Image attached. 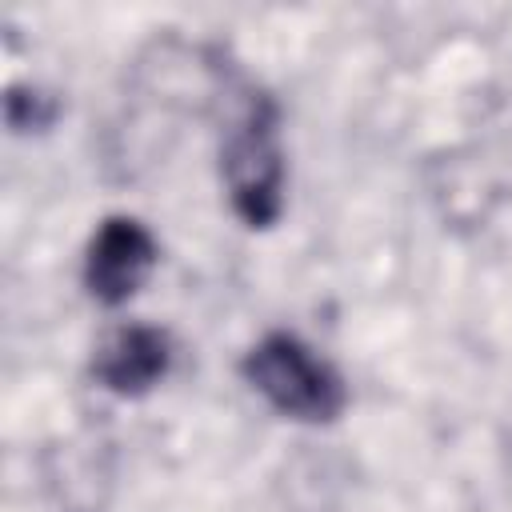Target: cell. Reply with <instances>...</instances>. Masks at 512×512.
<instances>
[{"mask_svg":"<svg viewBox=\"0 0 512 512\" xmlns=\"http://www.w3.org/2000/svg\"><path fill=\"white\" fill-rule=\"evenodd\" d=\"M240 372L252 392H260L280 416L292 420L328 424L348 404L340 372L292 332H268L264 340H256L244 352Z\"/></svg>","mask_w":512,"mask_h":512,"instance_id":"cell-1","label":"cell"},{"mask_svg":"<svg viewBox=\"0 0 512 512\" xmlns=\"http://www.w3.org/2000/svg\"><path fill=\"white\" fill-rule=\"evenodd\" d=\"M220 172L228 184L232 212L248 228H268L284 208V148H280V116L264 92H248L240 116L232 120Z\"/></svg>","mask_w":512,"mask_h":512,"instance_id":"cell-2","label":"cell"},{"mask_svg":"<svg viewBox=\"0 0 512 512\" xmlns=\"http://www.w3.org/2000/svg\"><path fill=\"white\" fill-rule=\"evenodd\" d=\"M156 236L136 216H104L84 252V288L92 300L128 304L156 268Z\"/></svg>","mask_w":512,"mask_h":512,"instance_id":"cell-3","label":"cell"},{"mask_svg":"<svg viewBox=\"0 0 512 512\" xmlns=\"http://www.w3.org/2000/svg\"><path fill=\"white\" fill-rule=\"evenodd\" d=\"M172 368V340L152 324H120L92 356V376L116 396L152 392Z\"/></svg>","mask_w":512,"mask_h":512,"instance_id":"cell-4","label":"cell"},{"mask_svg":"<svg viewBox=\"0 0 512 512\" xmlns=\"http://www.w3.org/2000/svg\"><path fill=\"white\" fill-rule=\"evenodd\" d=\"M4 116L16 132H28V128H48L52 116H56V104L52 96L36 92V88H8L4 96Z\"/></svg>","mask_w":512,"mask_h":512,"instance_id":"cell-5","label":"cell"}]
</instances>
